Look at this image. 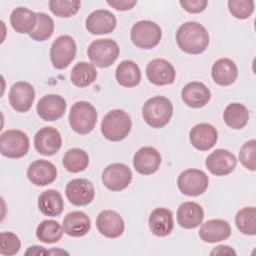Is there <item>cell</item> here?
<instances>
[{"instance_id": "obj_1", "label": "cell", "mask_w": 256, "mask_h": 256, "mask_svg": "<svg viewBox=\"0 0 256 256\" xmlns=\"http://www.w3.org/2000/svg\"><path fill=\"white\" fill-rule=\"evenodd\" d=\"M178 47L187 54H201L209 44V34L206 28L194 21L183 23L176 32Z\"/></svg>"}, {"instance_id": "obj_2", "label": "cell", "mask_w": 256, "mask_h": 256, "mask_svg": "<svg viewBox=\"0 0 256 256\" xmlns=\"http://www.w3.org/2000/svg\"><path fill=\"white\" fill-rule=\"evenodd\" d=\"M132 127V121L127 112L121 109L109 111L101 122V133L109 141L118 142L125 139Z\"/></svg>"}, {"instance_id": "obj_3", "label": "cell", "mask_w": 256, "mask_h": 256, "mask_svg": "<svg viewBox=\"0 0 256 256\" xmlns=\"http://www.w3.org/2000/svg\"><path fill=\"white\" fill-rule=\"evenodd\" d=\"M173 114L172 102L164 96L149 98L143 105L142 116L152 128H162L169 123Z\"/></svg>"}, {"instance_id": "obj_4", "label": "cell", "mask_w": 256, "mask_h": 256, "mask_svg": "<svg viewBox=\"0 0 256 256\" xmlns=\"http://www.w3.org/2000/svg\"><path fill=\"white\" fill-rule=\"evenodd\" d=\"M97 122V111L87 101L74 103L69 113V124L73 131L80 135L90 133Z\"/></svg>"}, {"instance_id": "obj_5", "label": "cell", "mask_w": 256, "mask_h": 256, "mask_svg": "<svg viewBox=\"0 0 256 256\" xmlns=\"http://www.w3.org/2000/svg\"><path fill=\"white\" fill-rule=\"evenodd\" d=\"M119 52L118 44L110 38L94 40L87 49V55L91 63L100 68L111 66L118 58Z\"/></svg>"}, {"instance_id": "obj_6", "label": "cell", "mask_w": 256, "mask_h": 256, "mask_svg": "<svg viewBox=\"0 0 256 256\" xmlns=\"http://www.w3.org/2000/svg\"><path fill=\"white\" fill-rule=\"evenodd\" d=\"M161 28L155 22L141 20L136 22L130 32V38L133 44L141 49H151L157 46L161 40Z\"/></svg>"}, {"instance_id": "obj_7", "label": "cell", "mask_w": 256, "mask_h": 256, "mask_svg": "<svg viewBox=\"0 0 256 256\" xmlns=\"http://www.w3.org/2000/svg\"><path fill=\"white\" fill-rule=\"evenodd\" d=\"M77 52L75 40L69 35H61L54 40L50 48V60L55 69L67 68Z\"/></svg>"}, {"instance_id": "obj_8", "label": "cell", "mask_w": 256, "mask_h": 256, "mask_svg": "<svg viewBox=\"0 0 256 256\" xmlns=\"http://www.w3.org/2000/svg\"><path fill=\"white\" fill-rule=\"evenodd\" d=\"M29 150V138L21 130L11 129L3 132L0 137V152L8 158H21Z\"/></svg>"}, {"instance_id": "obj_9", "label": "cell", "mask_w": 256, "mask_h": 256, "mask_svg": "<svg viewBox=\"0 0 256 256\" xmlns=\"http://www.w3.org/2000/svg\"><path fill=\"white\" fill-rule=\"evenodd\" d=\"M208 176L199 169H187L177 179L178 189L187 196L201 195L208 188Z\"/></svg>"}, {"instance_id": "obj_10", "label": "cell", "mask_w": 256, "mask_h": 256, "mask_svg": "<svg viewBox=\"0 0 256 256\" xmlns=\"http://www.w3.org/2000/svg\"><path fill=\"white\" fill-rule=\"evenodd\" d=\"M104 186L111 191H121L128 187L132 180L130 168L123 163H112L102 172L101 176Z\"/></svg>"}, {"instance_id": "obj_11", "label": "cell", "mask_w": 256, "mask_h": 256, "mask_svg": "<svg viewBox=\"0 0 256 256\" xmlns=\"http://www.w3.org/2000/svg\"><path fill=\"white\" fill-rule=\"evenodd\" d=\"M65 195L71 204L85 206L94 199L95 190L88 179L77 178L68 182L65 188Z\"/></svg>"}, {"instance_id": "obj_12", "label": "cell", "mask_w": 256, "mask_h": 256, "mask_svg": "<svg viewBox=\"0 0 256 256\" xmlns=\"http://www.w3.org/2000/svg\"><path fill=\"white\" fill-rule=\"evenodd\" d=\"M146 76L152 84L163 86L170 85L175 81L176 72L174 66L169 61L156 58L147 64Z\"/></svg>"}, {"instance_id": "obj_13", "label": "cell", "mask_w": 256, "mask_h": 256, "mask_svg": "<svg viewBox=\"0 0 256 256\" xmlns=\"http://www.w3.org/2000/svg\"><path fill=\"white\" fill-rule=\"evenodd\" d=\"M62 145V138L59 131L53 127H43L34 136V146L38 153L44 156L56 154Z\"/></svg>"}, {"instance_id": "obj_14", "label": "cell", "mask_w": 256, "mask_h": 256, "mask_svg": "<svg viewBox=\"0 0 256 256\" xmlns=\"http://www.w3.org/2000/svg\"><path fill=\"white\" fill-rule=\"evenodd\" d=\"M236 157L226 149H216L205 160L206 168L216 176L230 174L236 167Z\"/></svg>"}, {"instance_id": "obj_15", "label": "cell", "mask_w": 256, "mask_h": 256, "mask_svg": "<svg viewBox=\"0 0 256 256\" xmlns=\"http://www.w3.org/2000/svg\"><path fill=\"white\" fill-rule=\"evenodd\" d=\"M35 99L34 87L24 81L14 83L9 91V103L17 112H27Z\"/></svg>"}, {"instance_id": "obj_16", "label": "cell", "mask_w": 256, "mask_h": 256, "mask_svg": "<svg viewBox=\"0 0 256 256\" xmlns=\"http://www.w3.org/2000/svg\"><path fill=\"white\" fill-rule=\"evenodd\" d=\"M65 99L57 94L43 96L37 103L36 110L38 116L44 121H55L60 119L66 111Z\"/></svg>"}, {"instance_id": "obj_17", "label": "cell", "mask_w": 256, "mask_h": 256, "mask_svg": "<svg viewBox=\"0 0 256 256\" xmlns=\"http://www.w3.org/2000/svg\"><path fill=\"white\" fill-rule=\"evenodd\" d=\"M98 231L107 238H117L124 232L123 218L116 211L103 210L96 218Z\"/></svg>"}, {"instance_id": "obj_18", "label": "cell", "mask_w": 256, "mask_h": 256, "mask_svg": "<svg viewBox=\"0 0 256 256\" xmlns=\"http://www.w3.org/2000/svg\"><path fill=\"white\" fill-rule=\"evenodd\" d=\"M57 177L55 165L47 160H36L27 169V178L36 186H46L54 182Z\"/></svg>"}, {"instance_id": "obj_19", "label": "cell", "mask_w": 256, "mask_h": 256, "mask_svg": "<svg viewBox=\"0 0 256 256\" xmlns=\"http://www.w3.org/2000/svg\"><path fill=\"white\" fill-rule=\"evenodd\" d=\"M161 164V155L153 147L145 146L140 148L133 157L135 170L142 175L155 173Z\"/></svg>"}, {"instance_id": "obj_20", "label": "cell", "mask_w": 256, "mask_h": 256, "mask_svg": "<svg viewBox=\"0 0 256 256\" xmlns=\"http://www.w3.org/2000/svg\"><path fill=\"white\" fill-rule=\"evenodd\" d=\"M116 17L106 9L93 11L88 15L85 21L86 29L94 35L111 33L116 27Z\"/></svg>"}, {"instance_id": "obj_21", "label": "cell", "mask_w": 256, "mask_h": 256, "mask_svg": "<svg viewBox=\"0 0 256 256\" xmlns=\"http://www.w3.org/2000/svg\"><path fill=\"white\" fill-rule=\"evenodd\" d=\"M217 139V130L209 123L197 124L189 132V140L192 146L199 151L211 149L216 144Z\"/></svg>"}, {"instance_id": "obj_22", "label": "cell", "mask_w": 256, "mask_h": 256, "mask_svg": "<svg viewBox=\"0 0 256 256\" xmlns=\"http://www.w3.org/2000/svg\"><path fill=\"white\" fill-rule=\"evenodd\" d=\"M181 98L187 106L191 108H201L209 102L211 92L205 84L193 81L187 83L182 88Z\"/></svg>"}, {"instance_id": "obj_23", "label": "cell", "mask_w": 256, "mask_h": 256, "mask_svg": "<svg viewBox=\"0 0 256 256\" xmlns=\"http://www.w3.org/2000/svg\"><path fill=\"white\" fill-rule=\"evenodd\" d=\"M231 235L230 224L223 219L206 221L199 230V237L206 243H216L227 239Z\"/></svg>"}, {"instance_id": "obj_24", "label": "cell", "mask_w": 256, "mask_h": 256, "mask_svg": "<svg viewBox=\"0 0 256 256\" xmlns=\"http://www.w3.org/2000/svg\"><path fill=\"white\" fill-rule=\"evenodd\" d=\"M204 219V211L196 202H184L180 204L177 210V222L185 229H194L198 227Z\"/></svg>"}, {"instance_id": "obj_25", "label": "cell", "mask_w": 256, "mask_h": 256, "mask_svg": "<svg viewBox=\"0 0 256 256\" xmlns=\"http://www.w3.org/2000/svg\"><path fill=\"white\" fill-rule=\"evenodd\" d=\"M174 227L172 212L164 207L155 208L149 216V228L158 237L169 235Z\"/></svg>"}, {"instance_id": "obj_26", "label": "cell", "mask_w": 256, "mask_h": 256, "mask_svg": "<svg viewBox=\"0 0 256 256\" xmlns=\"http://www.w3.org/2000/svg\"><path fill=\"white\" fill-rule=\"evenodd\" d=\"M211 76L216 84L220 86H229L237 79L238 69L231 59L220 58L213 64Z\"/></svg>"}, {"instance_id": "obj_27", "label": "cell", "mask_w": 256, "mask_h": 256, "mask_svg": "<svg viewBox=\"0 0 256 256\" xmlns=\"http://www.w3.org/2000/svg\"><path fill=\"white\" fill-rule=\"evenodd\" d=\"M63 231L72 237H82L91 228L90 218L82 211L69 212L63 219Z\"/></svg>"}, {"instance_id": "obj_28", "label": "cell", "mask_w": 256, "mask_h": 256, "mask_svg": "<svg viewBox=\"0 0 256 256\" xmlns=\"http://www.w3.org/2000/svg\"><path fill=\"white\" fill-rule=\"evenodd\" d=\"M38 208L42 214L50 217L59 216L64 208V201L60 192L49 189L42 192L38 198Z\"/></svg>"}, {"instance_id": "obj_29", "label": "cell", "mask_w": 256, "mask_h": 256, "mask_svg": "<svg viewBox=\"0 0 256 256\" xmlns=\"http://www.w3.org/2000/svg\"><path fill=\"white\" fill-rule=\"evenodd\" d=\"M10 23L16 32L30 34L36 27L37 15L28 8L18 7L10 15Z\"/></svg>"}, {"instance_id": "obj_30", "label": "cell", "mask_w": 256, "mask_h": 256, "mask_svg": "<svg viewBox=\"0 0 256 256\" xmlns=\"http://www.w3.org/2000/svg\"><path fill=\"white\" fill-rule=\"evenodd\" d=\"M117 82L127 88L135 87L140 83L141 72L139 66L132 60H124L120 62L115 71Z\"/></svg>"}, {"instance_id": "obj_31", "label": "cell", "mask_w": 256, "mask_h": 256, "mask_svg": "<svg viewBox=\"0 0 256 256\" xmlns=\"http://www.w3.org/2000/svg\"><path fill=\"white\" fill-rule=\"evenodd\" d=\"M223 120L232 129H242L248 123L249 111L241 103H231L224 110Z\"/></svg>"}, {"instance_id": "obj_32", "label": "cell", "mask_w": 256, "mask_h": 256, "mask_svg": "<svg viewBox=\"0 0 256 256\" xmlns=\"http://www.w3.org/2000/svg\"><path fill=\"white\" fill-rule=\"evenodd\" d=\"M97 77V71L93 64L87 62H78L71 70V82L79 88H84L92 84Z\"/></svg>"}, {"instance_id": "obj_33", "label": "cell", "mask_w": 256, "mask_h": 256, "mask_svg": "<svg viewBox=\"0 0 256 256\" xmlns=\"http://www.w3.org/2000/svg\"><path fill=\"white\" fill-rule=\"evenodd\" d=\"M62 163L68 172L78 173L87 168L89 156L87 152L80 148H72L65 152Z\"/></svg>"}, {"instance_id": "obj_34", "label": "cell", "mask_w": 256, "mask_h": 256, "mask_svg": "<svg viewBox=\"0 0 256 256\" xmlns=\"http://www.w3.org/2000/svg\"><path fill=\"white\" fill-rule=\"evenodd\" d=\"M63 232V227L59 224V222L52 219L43 220L37 226L36 237L43 243L52 244L61 239Z\"/></svg>"}, {"instance_id": "obj_35", "label": "cell", "mask_w": 256, "mask_h": 256, "mask_svg": "<svg viewBox=\"0 0 256 256\" xmlns=\"http://www.w3.org/2000/svg\"><path fill=\"white\" fill-rule=\"evenodd\" d=\"M238 230L245 235L256 234V209L255 207H244L235 216Z\"/></svg>"}, {"instance_id": "obj_36", "label": "cell", "mask_w": 256, "mask_h": 256, "mask_svg": "<svg viewBox=\"0 0 256 256\" xmlns=\"http://www.w3.org/2000/svg\"><path fill=\"white\" fill-rule=\"evenodd\" d=\"M37 24L29 36L35 41H45L50 38L54 31L53 19L45 13H36Z\"/></svg>"}, {"instance_id": "obj_37", "label": "cell", "mask_w": 256, "mask_h": 256, "mask_svg": "<svg viewBox=\"0 0 256 256\" xmlns=\"http://www.w3.org/2000/svg\"><path fill=\"white\" fill-rule=\"evenodd\" d=\"M81 6V2L78 0L66 1V0H51L49 1V8L51 12L63 18H68L75 15Z\"/></svg>"}, {"instance_id": "obj_38", "label": "cell", "mask_w": 256, "mask_h": 256, "mask_svg": "<svg viewBox=\"0 0 256 256\" xmlns=\"http://www.w3.org/2000/svg\"><path fill=\"white\" fill-rule=\"evenodd\" d=\"M239 160L241 164L248 170L256 169V141L249 140L243 144L239 151Z\"/></svg>"}, {"instance_id": "obj_39", "label": "cell", "mask_w": 256, "mask_h": 256, "mask_svg": "<svg viewBox=\"0 0 256 256\" xmlns=\"http://www.w3.org/2000/svg\"><path fill=\"white\" fill-rule=\"evenodd\" d=\"M228 8L232 16L237 19H247L254 11V1L252 0H230Z\"/></svg>"}, {"instance_id": "obj_40", "label": "cell", "mask_w": 256, "mask_h": 256, "mask_svg": "<svg viewBox=\"0 0 256 256\" xmlns=\"http://www.w3.org/2000/svg\"><path fill=\"white\" fill-rule=\"evenodd\" d=\"M0 253L5 256L15 255L21 248V242L16 234L13 232H2L1 235Z\"/></svg>"}, {"instance_id": "obj_41", "label": "cell", "mask_w": 256, "mask_h": 256, "mask_svg": "<svg viewBox=\"0 0 256 256\" xmlns=\"http://www.w3.org/2000/svg\"><path fill=\"white\" fill-rule=\"evenodd\" d=\"M180 5L189 13H200L204 11L208 5L206 0H181Z\"/></svg>"}, {"instance_id": "obj_42", "label": "cell", "mask_w": 256, "mask_h": 256, "mask_svg": "<svg viewBox=\"0 0 256 256\" xmlns=\"http://www.w3.org/2000/svg\"><path fill=\"white\" fill-rule=\"evenodd\" d=\"M137 1L135 0H108L107 4L112 6L113 8H115L116 10H120V11H126L129 10L131 8H133L136 5Z\"/></svg>"}, {"instance_id": "obj_43", "label": "cell", "mask_w": 256, "mask_h": 256, "mask_svg": "<svg viewBox=\"0 0 256 256\" xmlns=\"http://www.w3.org/2000/svg\"><path fill=\"white\" fill-rule=\"evenodd\" d=\"M211 255H215V254H229V255H236V252L229 246H225V245H219L217 247H215L212 252L210 253Z\"/></svg>"}, {"instance_id": "obj_44", "label": "cell", "mask_w": 256, "mask_h": 256, "mask_svg": "<svg viewBox=\"0 0 256 256\" xmlns=\"http://www.w3.org/2000/svg\"><path fill=\"white\" fill-rule=\"evenodd\" d=\"M49 253V251L45 250L44 247L41 246H31L29 247V249L26 251V255L28 254H35V255H42V254H47Z\"/></svg>"}]
</instances>
